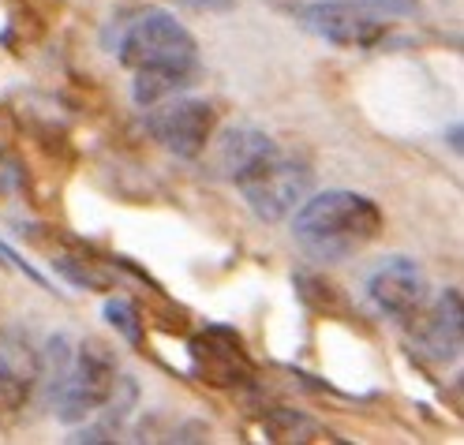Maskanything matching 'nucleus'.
I'll list each match as a JSON object with an SVG mask.
<instances>
[{"mask_svg":"<svg viewBox=\"0 0 464 445\" xmlns=\"http://www.w3.org/2000/svg\"><path fill=\"white\" fill-rule=\"evenodd\" d=\"M382 225L386 218L374 198L348 188H330L307 195L293 210V240L314 262H344L379 240Z\"/></svg>","mask_w":464,"mask_h":445,"instance_id":"1","label":"nucleus"},{"mask_svg":"<svg viewBox=\"0 0 464 445\" xmlns=\"http://www.w3.org/2000/svg\"><path fill=\"white\" fill-rule=\"evenodd\" d=\"M116 61H121L128 72H150V68L195 72L198 68V42L177 15L147 8L121 26Z\"/></svg>","mask_w":464,"mask_h":445,"instance_id":"2","label":"nucleus"},{"mask_svg":"<svg viewBox=\"0 0 464 445\" xmlns=\"http://www.w3.org/2000/svg\"><path fill=\"white\" fill-rule=\"evenodd\" d=\"M237 188L247 202V210L258 221H285V218H293V210L311 195L314 172L307 161L285 154L277 146L270 158H263L251 172L240 176Z\"/></svg>","mask_w":464,"mask_h":445,"instance_id":"3","label":"nucleus"},{"mask_svg":"<svg viewBox=\"0 0 464 445\" xmlns=\"http://www.w3.org/2000/svg\"><path fill=\"white\" fill-rule=\"evenodd\" d=\"M121 378V367H116V352L105 348L102 341H82L75 344L72 355V371L61 385V393L49 404L53 415L64 427H75L82 420L102 411V404L112 397V385Z\"/></svg>","mask_w":464,"mask_h":445,"instance_id":"4","label":"nucleus"},{"mask_svg":"<svg viewBox=\"0 0 464 445\" xmlns=\"http://www.w3.org/2000/svg\"><path fill=\"white\" fill-rule=\"evenodd\" d=\"M214 124H218L214 105L207 98H191V94H172L150 105L147 112L150 135L172 158H184V161H195L207 150V142L214 139Z\"/></svg>","mask_w":464,"mask_h":445,"instance_id":"5","label":"nucleus"},{"mask_svg":"<svg viewBox=\"0 0 464 445\" xmlns=\"http://www.w3.org/2000/svg\"><path fill=\"white\" fill-rule=\"evenodd\" d=\"M293 15L304 31L337 49H371L390 34L379 15L363 12L360 5H344V0H311V5L293 8Z\"/></svg>","mask_w":464,"mask_h":445,"instance_id":"6","label":"nucleus"},{"mask_svg":"<svg viewBox=\"0 0 464 445\" xmlns=\"http://www.w3.org/2000/svg\"><path fill=\"white\" fill-rule=\"evenodd\" d=\"M427 270L409 255H390L367 274V300L393 322H409L427 304Z\"/></svg>","mask_w":464,"mask_h":445,"instance_id":"7","label":"nucleus"},{"mask_svg":"<svg viewBox=\"0 0 464 445\" xmlns=\"http://www.w3.org/2000/svg\"><path fill=\"white\" fill-rule=\"evenodd\" d=\"M412 344L423 360L434 367H446L460 360L464 344V311H460V292L442 288L434 300H427L412 318Z\"/></svg>","mask_w":464,"mask_h":445,"instance_id":"8","label":"nucleus"},{"mask_svg":"<svg viewBox=\"0 0 464 445\" xmlns=\"http://www.w3.org/2000/svg\"><path fill=\"white\" fill-rule=\"evenodd\" d=\"M38 348L31 334L8 330L0 337V423H15L38 397Z\"/></svg>","mask_w":464,"mask_h":445,"instance_id":"9","label":"nucleus"},{"mask_svg":"<svg viewBox=\"0 0 464 445\" xmlns=\"http://www.w3.org/2000/svg\"><path fill=\"white\" fill-rule=\"evenodd\" d=\"M191 371L198 382L228 390V385H240L251 378V360L228 330H207L191 341Z\"/></svg>","mask_w":464,"mask_h":445,"instance_id":"10","label":"nucleus"},{"mask_svg":"<svg viewBox=\"0 0 464 445\" xmlns=\"http://www.w3.org/2000/svg\"><path fill=\"white\" fill-rule=\"evenodd\" d=\"M277 150V142L263 131V128H251V124H240V128H228L218 142V165L221 172L228 176L232 184L240 180L244 172H251L263 158H270Z\"/></svg>","mask_w":464,"mask_h":445,"instance_id":"11","label":"nucleus"},{"mask_svg":"<svg viewBox=\"0 0 464 445\" xmlns=\"http://www.w3.org/2000/svg\"><path fill=\"white\" fill-rule=\"evenodd\" d=\"M135 404H139V385H135L131 374H121V378H116V385H112V397L102 404V408H109V411H102L98 423H86V420H82V427L75 423L79 430H75L68 441H91V445H98V441H116V434H121L124 423L131 420Z\"/></svg>","mask_w":464,"mask_h":445,"instance_id":"12","label":"nucleus"},{"mask_svg":"<svg viewBox=\"0 0 464 445\" xmlns=\"http://www.w3.org/2000/svg\"><path fill=\"white\" fill-rule=\"evenodd\" d=\"M198 82V68L195 72H172V68H150V72H131V98L135 105L150 109L172 94H184Z\"/></svg>","mask_w":464,"mask_h":445,"instance_id":"13","label":"nucleus"},{"mask_svg":"<svg viewBox=\"0 0 464 445\" xmlns=\"http://www.w3.org/2000/svg\"><path fill=\"white\" fill-rule=\"evenodd\" d=\"M263 434L270 441H337L330 427H323L296 408H270L263 415Z\"/></svg>","mask_w":464,"mask_h":445,"instance_id":"14","label":"nucleus"},{"mask_svg":"<svg viewBox=\"0 0 464 445\" xmlns=\"http://www.w3.org/2000/svg\"><path fill=\"white\" fill-rule=\"evenodd\" d=\"M72 355H75V344L68 334H56L45 341V348L38 352V367H42V378H38V393L45 397V404L56 401V393H61V385L72 371Z\"/></svg>","mask_w":464,"mask_h":445,"instance_id":"15","label":"nucleus"},{"mask_svg":"<svg viewBox=\"0 0 464 445\" xmlns=\"http://www.w3.org/2000/svg\"><path fill=\"white\" fill-rule=\"evenodd\" d=\"M53 266L61 270L72 285H82V288H109L112 277L102 270V266L94 258H79V255H56Z\"/></svg>","mask_w":464,"mask_h":445,"instance_id":"16","label":"nucleus"},{"mask_svg":"<svg viewBox=\"0 0 464 445\" xmlns=\"http://www.w3.org/2000/svg\"><path fill=\"white\" fill-rule=\"evenodd\" d=\"M105 318L124 341L142 344V314H139L135 300H128V295H112V300H105Z\"/></svg>","mask_w":464,"mask_h":445,"instance_id":"17","label":"nucleus"},{"mask_svg":"<svg viewBox=\"0 0 464 445\" xmlns=\"http://www.w3.org/2000/svg\"><path fill=\"white\" fill-rule=\"evenodd\" d=\"M177 5L191 8V12H210V15H221V12H232L237 0H177Z\"/></svg>","mask_w":464,"mask_h":445,"instance_id":"18","label":"nucleus"},{"mask_svg":"<svg viewBox=\"0 0 464 445\" xmlns=\"http://www.w3.org/2000/svg\"><path fill=\"white\" fill-rule=\"evenodd\" d=\"M363 5H382V8H390V12H412L416 0H363Z\"/></svg>","mask_w":464,"mask_h":445,"instance_id":"19","label":"nucleus"}]
</instances>
